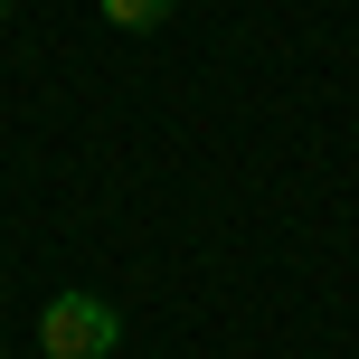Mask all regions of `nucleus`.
I'll use <instances>...</instances> for the list:
<instances>
[{
  "mask_svg": "<svg viewBox=\"0 0 359 359\" xmlns=\"http://www.w3.org/2000/svg\"><path fill=\"white\" fill-rule=\"evenodd\" d=\"M123 341V322H114V303H95V293H57L48 312H38V359H104Z\"/></svg>",
  "mask_w": 359,
  "mask_h": 359,
  "instance_id": "nucleus-1",
  "label": "nucleus"
},
{
  "mask_svg": "<svg viewBox=\"0 0 359 359\" xmlns=\"http://www.w3.org/2000/svg\"><path fill=\"white\" fill-rule=\"evenodd\" d=\"M0 19H10V0H0Z\"/></svg>",
  "mask_w": 359,
  "mask_h": 359,
  "instance_id": "nucleus-3",
  "label": "nucleus"
},
{
  "mask_svg": "<svg viewBox=\"0 0 359 359\" xmlns=\"http://www.w3.org/2000/svg\"><path fill=\"white\" fill-rule=\"evenodd\" d=\"M104 19H114V29H161L170 0H104Z\"/></svg>",
  "mask_w": 359,
  "mask_h": 359,
  "instance_id": "nucleus-2",
  "label": "nucleus"
}]
</instances>
